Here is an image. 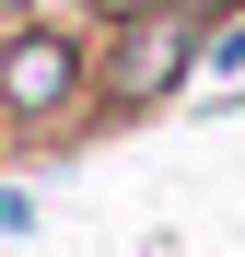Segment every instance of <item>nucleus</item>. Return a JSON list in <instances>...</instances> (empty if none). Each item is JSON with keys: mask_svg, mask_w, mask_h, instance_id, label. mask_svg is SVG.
Wrapping results in <instances>:
<instances>
[{"mask_svg": "<svg viewBox=\"0 0 245 257\" xmlns=\"http://www.w3.org/2000/svg\"><path fill=\"white\" fill-rule=\"evenodd\" d=\"M222 59H245V24H233V35H222Z\"/></svg>", "mask_w": 245, "mask_h": 257, "instance_id": "obj_1", "label": "nucleus"}]
</instances>
